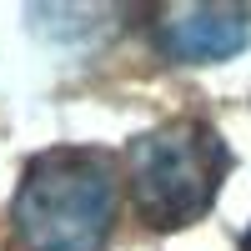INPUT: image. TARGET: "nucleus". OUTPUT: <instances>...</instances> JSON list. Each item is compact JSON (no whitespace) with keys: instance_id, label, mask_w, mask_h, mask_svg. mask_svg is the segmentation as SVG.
Instances as JSON below:
<instances>
[{"instance_id":"nucleus-1","label":"nucleus","mask_w":251,"mask_h":251,"mask_svg":"<svg viewBox=\"0 0 251 251\" xmlns=\"http://www.w3.org/2000/svg\"><path fill=\"white\" fill-rule=\"evenodd\" d=\"M116 226V171L100 151H40L10 201L15 251H106Z\"/></svg>"},{"instance_id":"nucleus-2","label":"nucleus","mask_w":251,"mask_h":251,"mask_svg":"<svg viewBox=\"0 0 251 251\" xmlns=\"http://www.w3.org/2000/svg\"><path fill=\"white\" fill-rule=\"evenodd\" d=\"M231 151L206 121H171L131 141V201L151 231H181L216 206Z\"/></svg>"},{"instance_id":"nucleus-3","label":"nucleus","mask_w":251,"mask_h":251,"mask_svg":"<svg viewBox=\"0 0 251 251\" xmlns=\"http://www.w3.org/2000/svg\"><path fill=\"white\" fill-rule=\"evenodd\" d=\"M156 40L171 60L186 66L231 60L251 46V5H171L161 10Z\"/></svg>"},{"instance_id":"nucleus-4","label":"nucleus","mask_w":251,"mask_h":251,"mask_svg":"<svg viewBox=\"0 0 251 251\" xmlns=\"http://www.w3.org/2000/svg\"><path fill=\"white\" fill-rule=\"evenodd\" d=\"M241 251H251V226H246V236H241Z\"/></svg>"}]
</instances>
